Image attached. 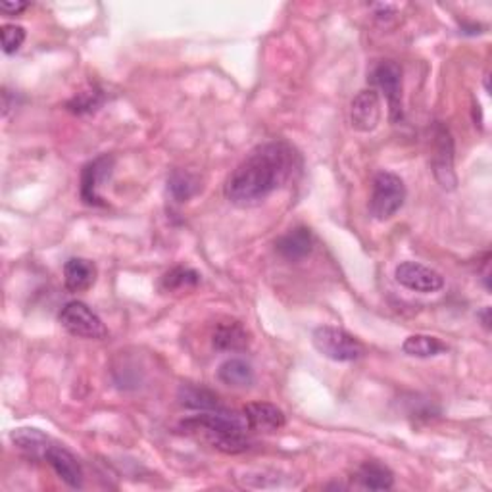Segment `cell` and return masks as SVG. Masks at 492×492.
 Masks as SVG:
<instances>
[{"label": "cell", "instance_id": "cell-4", "mask_svg": "<svg viewBox=\"0 0 492 492\" xmlns=\"http://www.w3.org/2000/svg\"><path fill=\"white\" fill-rule=\"evenodd\" d=\"M312 343L321 356L333 361H341V364L356 361L366 354V346L354 335L333 326L318 327L312 335Z\"/></svg>", "mask_w": 492, "mask_h": 492}, {"label": "cell", "instance_id": "cell-15", "mask_svg": "<svg viewBox=\"0 0 492 492\" xmlns=\"http://www.w3.org/2000/svg\"><path fill=\"white\" fill-rule=\"evenodd\" d=\"M97 281V266L87 258H70L64 264V283L70 293H83Z\"/></svg>", "mask_w": 492, "mask_h": 492}, {"label": "cell", "instance_id": "cell-25", "mask_svg": "<svg viewBox=\"0 0 492 492\" xmlns=\"http://www.w3.org/2000/svg\"><path fill=\"white\" fill-rule=\"evenodd\" d=\"M30 8V3H21V0H16V3H10V0H6V3L0 4V12L6 16H20L23 10Z\"/></svg>", "mask_w": 492, "mask_h": 492}, {"label": "cell", "instance_id": "cell-13", "mask_svg": "<svg viewBox=\"0 0 492 492\" xmlns=\"http://www.w3.org/2000/svg\"><path fill=\"white\" fill-rule=\"evenodd\" d=\"M242 416L249 423L250 431H277L287 423V418L281 408L269 403H252L246 404L242 410Z\"/></svg>", "mask_w": 492, "mask_h": 492}, {"label": "cell", "instance_id": "cell-21", "mask_svg": "<svg viewBox=\"0 0 492 492\" xmlns=\"http://www.w3.org/2000/svg\"><path fill=\"white\" fill-rule=\"evenodd\" d=\"M200 191V181L197 175L185 170H174L167 177V192L175 202H187Z\"/></svg>", "mask_w": 492, "mask_h": 492}, {"label": "cell", "instance_id": "cell-7", "mask_svg": "<svg viewBox=\"0 0 492 492\" xmlns=\"http://www.w3.org/2000/svg\"><path fill=\"white\" fill-rule=\"evenodd\" d=\"M433 174L438 185L452 191L456 189V172H454V140L448 129L438 123L433 133Z\"/></svg>", "mask_w": 492, "mask_h": 492}, {"label": "cell", "instance_id": "cell-8", "mask_svg": "<svg viewBox=\"0 0 492 492\" xmlns=\"http://www.w3.org/2000/svg\"><path fill=\"white\" fill-rule=\"evenodd\" d=\"M114 170L112 154H100L95 160L83 165L81 170V200L89 206H106L105 199L100 197V187L110 179Z\"/></svg>", "mask_w": 492, "mask_h": 492}, {"label": "cell", "instance_id": "cell-6", "mask_svg": "<svg viewBox=\"0 0 492 492\" xmlns=\"http://www.w3.org/2000/svg\"><path fill=\"white\" fill-rule=\"evenodd\" d=\"M369 81L375 90H381L388 105L391 122H400L404 118L403 108V68L393 60H383L371 70Z\"/></svg>", "mask_w": 492, "mask_h": 492}, {"label": "cell", "instance_id": "cell-11", "mask_svg": "<svg viewBox=\"0 0 492 492\" xmlns=\"http://www.w3.org/2000/svg\"><path fill=\"white\" fill-rule=\"evenodd\" d=\"M45 460L68 487L72 488L83 487V468L80 460H77L68 448L50 445L45 452Z\"/></svg>", "mask_w": 492, "mask_h": 492}, {"label": "cell", "instance_id": "cell-10", "mask_svg": "<svg viewBox=\"0 0 492 492\" xmlns=\"http://www.w3.org/2000/svg\"><path fill=\"white\" fill-rule=\"evenodd\" d=\"M381 97L375 89L360 90L351 105V122L356 131L369 133L381 123Z\"/></svg>", "mask_w": 492, "mask_h": 492}, {"label": "cell", "instance_id": "cell-12", "mask_svg": "<svg viewBox=\"0 0 492 492\" xmlns=\"http://www.w3.org/2000/svg\"><path fill=\"white\" fill-rule=\"evenodd\" d=\"M314 249V233L308 227H294L276 241V250L289 262H299Z\"/></svg>", "mask_w": 492, "mask_h": 492}, {"label": "cell", "instance_id": "cell-26", "mask_svg": "<svg viewBox=\"0 0 492 492\" xmlns=\"http://www.w3.org/2000/svg\"><path fill=\"white\" fill-rule=\"evenodd\" d=\"M479 318H481L483 321V327L488 331L490 329V308H485L481 314H479Z\"/></svg>", "mask_w": 492, "mask_h": 492}, {"label": "cell", "instance_id": "cell-20", "mask_svg": "<svg viewBox=\"0 0 492 492\" xmlns=\"http://www.w3.org/2000/svg\"><path fill=\"white\" fill-rule=\"evenodd\" d=\"M403 351L406 356L411 358H435L445 354L448 346L431 335H410L403 343Z\"/></svg>", "mask_w": 492, "mask_h": 492}, {"label": "cell", "instance_id": "cell-24", "mask_svg": "<svg viewBox=\"0 0 492 492\" xmlns=\"http://www.w3.org/2000/svg\"><path fill=\"white\" fill-rule=\"evenodd\" d=\"M4 55H16L25 41V30L18 23H6L0 28Z\"/></svg>", "mask_w": 492, "mask_h": 492}, {"label": "cell", "instance_id": "cell-14", "mask_svg": "<svg viewBox=\"0 0 492 492\" xmlns=\"http://www.w3.org/2000/svg\"><path fill=\"white\" fill-rule=\"evenodd\" d=\"M250 333L239 321L219 323L212 335V344L219 352H242L250 346Z\"/></svg>", "mask_w": 492, "mask_h": 492}, {"label": "cell", "instance_id": "cell-5", "mask_svg": "<svg viewBox=\"0 0 492 492\" xmlns=\"http://www.w3.org/2000/svg\"><path fill=\"white\" fill-rule=\"evenodd\" d=\"M58 319L60 326L72 336H77V339L105 341L108 336L105 321H102L85 302L72 301L68 304H64Z\"/></svg>", "mask_w": 492, "mask_h": 492}, {"label": "cell", "instance_id": "cell-1", "mask_svg": "<svg viewBox=\"0 0 492 492\" xmlns=\"http://www.w3.org/2000/svg\"><path fill=\"white\" fill-rule=\"evenodd\" d=\"M296 165L294 148L284 140H269L256 147L225 183V199L239 208L262 204L287 181Z\"/></svg>", "mask_w": 492, "mask_h": 492}, {"label": "cell", "instance_id": "cell-23", "mask_svg": "<svg viewBox=\"0 0 492 492\" xmlns=\"http://www.w3.org/2000/svg\"><path fill=\"white\" fill-rule=\"evenodd\" d=\"M102 102H105V95L100 93L98 89H89L83 90V93L75 95L70 102H68V110L73 114H90L102 106Z\"/></svg>", "mask_w": 492, "mask_h": 492}, {"label": "cell", "instance_id": "cell-18", "mask_svg": "<svg viewBox=\"0 0 492 492\" xmlns=\"http://www.w3.org/2000/svg\"><path fill=\"white\" fill-rule=\"evenodd\" d=\"M217 379L233 388H249L256 381V373L242 358H229L217 369Z\"/></svg>", "mask_w": 492, "mask_h": 492}, {"label": "cell", "instance_id": "cell-17", "mask_svg": "<svg viewBox=\"0 0 492 492\" xmlns=\"http://www.w3.org/2000/svg\"><path fill=\"white\" fill-rule=\"evenodd\" d=\"M356 481L366 490H388L394 485V473L377 460H368L358 468Z\"/></svg>", "mask_w": 492, "mask_h": 492}, {"label": "cell", "instance_id": "cell-3", "mask_svg": "<svg viewBox=\"0 0 492 492\" xmlns=\"http://www.w3.org/2000/svg\"><path fill=\"white\" fill-rule=\"evenodd\" d=\"M406 185L393 172H379L373 179V189L369 197V214L377 222H386L394 217L406 202Z\"/></svg>", "mask_w": 492, "mask_h": 492}, {"label": "cell", "instance_id": "cell-16", "mask_svg": "<svg viewBox=\"0 0 492 492\" xmlns=\"http://www.w3.org/2000/svg\"><path fill=\"white\" fill-rule=\"evenodd\" d=\"M179 404L187 408V410H194V411H212V410H222V403H219V398L216 393H212L210 388L206 386H199V385H181L179 386Z\"/></svg>", "mask_w": 492, "mask_h": 492}, {"label": "cell", "instance_id": "cell-22", "mask_svg": "<svg viewBox=\"0 0 492 492\" xmlns=\"http://www.w3.org/2000/svg\"><path fill=\"white\" fill-rule=\"evenodd\" d=\"M199 283H200V274L197 269H192L189 266H175L162 277V291L174 293V291L192 289L197 287Z\"/></svg>", "mask_w": 492, "mask_h": 492}, {"label": "cell", "instance_id": "cell-2", "mask_svg": "<svg viewBox=\"0 0 492 492\" xmlns=\"http://www.w3.org/2000/svg\"><path fill=\"white\" fill-rule=\"evenodd\" d=\"M181 429L189 435L206 440L210 446L225 452V454H241L249 448V431L250 427L244 416L225 408L212 411H199L181 421Z\"/></svg>", "mask_w": 492, "mask_h": 492}, {"label": "cell", "instance_id": "cell-19", "mask_svg": "<svg viewBox=\"0 0 492 492\" xmlns=\"http://www.w3.org/2000/svg\"><path fill=\"white\" fill-rule=\"evenodd\" d=\"M10 438L16 448L31 458H45V452L50 446V438L33 427H21V429L12 431Z\"/></svg>", "mask_w": 492, "mask_h": 492}, {"label": "cell", "instance_id": "cell-9", "mask_svg": "<svg viewBox=\"0 0 492 492\" xmlns=\"http://www.w3.org/2000/svg\"><path fill=\"white\" fill-rule=\"evenodd\" d=\"M394 279L403 284L404 289L413 293L431 294L438 293L445 287V277L437 269L423 266L420 262H403L394 269Z\"/></svg>", "mask_w": 492, "mask_h": 492}]
</instances>
